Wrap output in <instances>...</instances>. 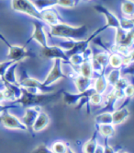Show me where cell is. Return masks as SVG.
<instances>
[{
	"label": "cell",
	"mask_w": 134,
	"mask_h": 153,
	"mask_svg": "<svg viewBox=\"0 0 134 153\" xmlns=\"http://www.w3.org/2000/svg\"><path fill=\"white\" fill-rule=\"evenodd\" d=\"M63 90L53 93H42V92H33L28 89L21 87V96L16 101V103L21 104L24 107H33L47 105L57 102L63 95Z\"/></svg>",
	"instance_id": "6da1fadb"
},
{
	"label": "cell",
	"mask_w": 134,
	"mask_h": 153,
	"mask_svg": "<svg viewBox=\"0 0 134 153\" xmlns=\"http://www.w3.org/2000/svg\"><path fill=\"white\" fill-rule=\"evenodd\" d=\"M50 35L65 39L67 41H81L87 38L88 28L86 25L72 26L67 23L61 22L59 24L50 26Z\"/></svg>",
	"instance_id": "7a4b0ae2"
},
{
	"label": "cell",
	"mask_w": 134,
	"mask_h": 153,
	"mask_svg": "<svg viewBox=\"0 0 134 153\" xmlns=\"http://www.w3.org/2000/svg\"><path fill=\"white\" fill-rule=\"evenodd\" d=\"M11 8L16 12L28 15L41 21L40 11H39L32 1L29 0H11Z\"/></svg>",
	"instance_id": "3957f363"
},
{
	"label": "cell",
	"mask_w": 134,
	"mask_h": 153,
	"mask_svg": "<svg viewBox=\"0 0 134 153\" xmlns=\"http://www.w3.org/2000/svg\"><path fill=\"white\" fill-rule=\"evenodd\" d=\"M0 40H1L5 45H7L8 49V53H7V58L9 60H13L15 62L19 63L20 61L26 59L27 57L33 56V54L30 53L25 46H19V45H11L8 41L0 33Z\"/></svg>",
	"instance_id": "277c9868"
},
{
	"label": "cell",
	"mask_w": 134,
	"mask_h": 153,
	"mask_svg": "<svg viewBox=\"0 0 134 153\" xmlns=\"http://www.w3.org/2000/svg\"><path fill=\"white\" fill-rule=\"evenodd\" d=\"M18 84L20 87H22V88L28 89L29 91H33V92L48 93L52 90V86L47 87V86L44 85L41 81L36 79L30 78V76H24V78L22 79L20 81H18Z\"/></svg>",
	"instance_id": "5b68a950"
},
{
	"label": "cell",
	"mask_w": 134,
	"mask_h": 153,
	"mask_svg": "<svg viewBox=\"0 0 134 153\" xmlns=\"http://www.w3.org/2000/svg\"><path fill=\"white\" fill-rule=\"evenodd\" d=\"M62 62L63 61L60 60V59H54L53 60V65H52L50 72L48 73L46 79L42 81V83L45 86L50 87L56 81H58V80H60L62 79H66L67 78V76L63 71Z\"/></svg>",
	"instance_id": "8992f818"
},
{
	"label": "cell",
	"mask_w": 134,
	"mask_h": 153,
	"mask_svg": "<svg viewBox=\"0 0 134 153\" xmlns=\"http://www.w3.org/2000/svg\"><path fill=\"white\" fill-rule=\"evenodd\" d=\"M40 54L46 59H60L65 63H69V57L67 56L66 52L60 45H48L42 47Z\"/></svg>",
	"instance_id": "52a82bcc"
},
{
	"label": "cell",
	"mask_w": 134,
	"mask_h": 153,
	"mask_svg": "<svg viewBox=\"0 0 134 153\" xmlns=\"http://www.w3.org/2000/svg\"><path fill=\"white\" fill-rule=\"evenodd\" d=\"M0 124L8 129H16V130H22V131L28 130L27 126L18 117L10 114L8 111L4 112L0 115Z\"/></svg>",
	"instance_id": "ba28073f"
},
{
	"label": "cell",
	"mask_w": 134,
	"mask_h": 153,
	"mask_svg": "<svg viewBox=\"0 0 134 153\" xmlns=\"http://www.w3.org/2000/svg\"><path fill=\"white\" fill-rule=\"evenodd\" d=\"M108 58H109V52H98L96 53H92L91 56V63L95 73L98 75L106 71V68L108 65Z\"/></svg>",
	"instance_id": "9c48e42d"
},
{
	"label": "cell",
	"mask_w": 134,
	"mask_h": 153,
	"mask_svg": "<svg viewBox=\"0 0 134 153\" xmlns=\"http://www.w3.org/2000/svg\"><path fill=\"white\" fill-rule=\"evenodd\" d=\"M30 41H35L41 48L49 45L48 41H47L46 32L44 30V25H43V22H41V21H40V20L33 21V31H32V34L30 35V38L28 41V42Z\"/></svg>",
	"instance_id": "30bf717a"
},
{
	"label": "cell",
	"mask_w": 134,
	"mask_h": 153,
	"mask_svg": "<svg viewBox=\"0 0 134 153\" xmlns=\"http://www.w3.org/2000/svg\"><path fill=\"white\" fill-rule=\"evenodd\" d=\"M94 9L96 11H97L99 14H102L105 19H106V25L105 27L107 29L108 28H113L115 30H118L120 28V22H119V19L113 14L110 11L108 8H107L106 7L102 6V5H96L94 7Z\"/></svg>",
	"instance_id": "8fae6325"
},
{
	"label": "cell",
	"mask_w": 134,
	"mask_h": 153,
	"mask_svg": "<svg viewBox=\"0 0 134 153\" xmlns=\"http://www.w3.org/2000/svg\"><path fill=\"white\" fill-rule=\"evenodd\" d=\"M40 16H41V22L46 23L49 26H53L63 22L60 14L57 12V10L54 7L41 10Z\"/></svg>",
	"instance_id": "7c38bea8"
},
{
	"label": "cell",
	"mask_w": 134,
	"mask_h": 153,
	"mask_svg": "<svg viewBox=\"0 0 134 153\" xmlns=\"http://www.w3.org/2000/svg\"><path fill=\"white\" fill-rule=\"evenodd\" d=\"M127 102H124L123 105H121L119 108L115 109L112 112V124L114 126H119L122 123H124L126 120L130 117V112L128 108Z\"/></svg>",
	"instance_id": "4fadbf2b"
},
{
	"label": "cell",
	"mask_w": 134,
	"mask_h": 153,
	"mask_svg": "<svg viewBox=\"0 0 134 153\" xmlns=\"http://www.w3.org/2000/svg\"><path fill=\"white\" fill-rule=\"evenodd\" d=\"M5 85V90H3L5 100L17 101L21 96V87L18 84H11L7 81H2Z\"/></svg>",
	"instance_id": "5bb4252c"
},
{
	"label": "cell",
	"mask_w": 134,
	"mask_h": 153,
	"mask_svg": "<svg viewBox=\"0 0 134 153\" xmlns=\"http://www.w3.org/2000/svg\"><path fill=\"white\" fill-rule=\"evenodd\" d=\"M41 111V107L40 106H33V107H27L24 116L22 117L21 121L27 126L28 129L32 128L33 123L37 118L39 113Z\"/></svg>",
	"instance_id": "9a60e30c"
},
{
	"label": "cell",
	"mask_w": 134,
	"mask_h": 153,
	"mask_svg": "<svg viewBox=\"0 0 134 153\" xmlns=\"http://www.w3.org/2000/svg\"><path fill=\"white\" fill-rule=\"evenodd\" d=\"M93 79L91 78H86V76H84L82 75H78L75 76V79L74 80L75 89L77 90L78 93H83L85 91H86L87 90H89L90 88L93 87Z\"/></svg>",
	"instance_id": "2e32d148"
},
{
	"label": "cell",
	"mask_w": 134,
	"mask_h": 153,
	"mask_svg": "<svg viewBox=\"0 0 134 153\" xmlns=\"http://www.w3.org/2000/svg\"><path fill=\"white\" fill-rule=\"evenodd\" d=\"M50 124V117L49 115L44 113L42 111H40L37 116V118L35 119L34 123H33L32 126V130L34 132H40V131H42L43 129H45Z\"/></svg>",
	"instance_id": "e0dca14e"
},
{
	"label": "cell",
	"mask_w": 134,
	"mask_h": 153,
	"mask_svg": "<svg viewBox=\"0 0 134 153\" xmlns=\"http://www.w3.org/2000/svg\"><path fill=\"white\" fill-rule=\"evenodd\" d=\"M107 86H108V82L107 79V76L105 74V71L100 73L97 78L94 79L93 82V88L95 90L96 92L100 93V94H104L107 89Z\"/></svg>",
	"instance_id": "ac0fdd59"
},
{
	"label": "cell",
	"mask_w": 134,
	"mask_h": 153,
	"mask_svg": "<svg viewBox=\"0 0 134 153\" xmlns=\"http://www.w3.org/2000/svg\"><path fill=\"white\" fill-rule=\"evenodd\" d=\"M125 64V56L118 52H113L109 53L108 65L112 68H122Z\"/></svg>",
	"instance_id": "d6986e66"
},
{
	"label": "cell",
	"mask_w": 134,
	"mask_h": 153,
	"mask_svg": "<svg viewBox=\"0 0 134 153\" xmlns=\"http://www.w3.org/2000/svg\"><path fill=\"white\" fill-rule=\"evenodd\" d=\"M18 65V62H14L12 65H11L10 67L6 70L5 74L1 78V80L7 81L11 84H18V81L17 80V78H16V69H17Z\"/></svg>",
	"instance_id": "ffe728a7"
},
{
	"label": "cell",
	"mask_w": 134,
	"mask_h": 153,
	"mask_svg": "<svg viewBox=\"0 0 134 153\" xmlns=\"http://www.w3.org/2000/svg\"><path fill=\"white\" fill-rule=\"evenodd\" d=\"M79 73L80 75L86 76V78L93 79L94 76V69L91 63V56H87L85 60L79 65Z\"/></svg>",
	"instance_id": "44dd1931"
},
{
	"label": "cell",
	"mask_w": 134,
	"mask_h": 153,
	"mask_svg": "<svg viewBox=\"0 0 134 153\" xmlns=\"http://www.w3.org/2000/svg\"><path fill=\"white\" fill-rule=\"evenodd\" d=\"M96 131L105 138L113 137L116 133L115 126L113 124H106V125H98L96 126Z\"/></svg>",
	"instance_id": "7402d4cb"
},
{
	"label": "cell",
	"mask_w": 134,
	"mask_h": 153,
	"mask_svg": "<svg viewBox=\"0 0 134 153\" xmlns=\"http://www.w3.org/2000/svg\"><path fill=\"white\" fill-rule=\"evenodd\" d=\"M83 93L74 94V93H69V92L63 91L62 98H63V100L65 104H67V105H75V104H78V102H80L81 98L83 97Z\"/></svg>",
	"instance_id": "603a6c76"
},
{
	"label": "cell",
	"mask_w": 134,
	"mask_h": 153,
	"mask_svg": "<svg viewBox=\"0 0 134 153\" xmlns=\"http://www.w3.org/2000/svg\"><path fill=\"white\" fill-rule=\"evenodd\" d=\"M121 12L125 18H134V0H124L121 3Z\"/></svg>",
	"instance_id": "cb8c5ba5"
},
{
	"label": "cell",
	"mask_w": 134,
	"mask_h": 153,
	"mask_svg": "<svg viewBox=\"0 0 134 153\" xmlns=\"http://www.w3.org/2000/svg\"><path fill=\"white\" fill-rule=\"evenodd\" d=\"M96 136H97V131H95L94 135L83 145V148H82L83 153H94L95 152L98 144L96 141Z\"/></svg>",
	"instance_id": "d4e9b609"
},
{
	"label": "cell",
	"mask_w": 134,
	"mask_h": 153,
	"mask_svg": "<svg viewBox=\"0 0 134 153\" xmlns=\"http://www.w3.org/2000/svg\"><path fill=\"white\" fill-rule=\"evenodd\" d=\"M32 3L34 4L39 11H41L44 9L56 7L58 0H33Z\"/></svg>",
	"instance_id": "484cf974"
},
{
	"label": "cell",
	"mask_w": 134,
	"mask_h": 153,
	"mask_svg": "<svg viewBox=\"0 0 134 153\" xmlns=\"http://www.w3.org/2000/svg\"><path fill=\"white\" fill-rule=\"evenodd\" d=\"M96 125H106V124H112V113L111 112H102L98 114L95 117Z\"/></svg>",
	"instance_id": "4316f807"
},
{
	"label": "cell",
	"mask_w": 134,
	"mask_h": 153,
	"mask_svg": "<svg viewBox=\"0 0 134 153\" xmlns=\"http://www.w3.org/2000/svg\"><path fill=\"white\" fill-rule=\"evenodd\" d=\"M107 79L109 85L114 87L116 83L119 80V79L122 76L121 74V68H113L107 75H106Z\"/></svg>",
	"instance_id": "83f0119b"
},
{
	"label": "cell",
	"mask_w": 134,
	"mask_h": 153,
	"mask_svg": "<svg viewBox=\"0 0 134 153\" xmlns=\"http://www.w3.org/2000/svg\"><path fill=\"white\" fill-rule=\"evenodd\" d=\"M67 145L63 141H56L54 142L52 146V151L53 153H65L67 150Z\"/></svg>",
	"instance_id": "f1b7e54d"
},
{
	"label": "cell",
	"mask_w": 134,
	"mask_h": 153,
	"mask_svg": "<svg viewBox=\"0 0 134 153\" xmlns=\"http://www.w3.org/2000/svg\"><path fill=\"white\" fill-rule=\"evenodd\" d=\"M80 0H58L57 6L66 8H73L77 6Z\"/></svg>",
	"instance_id": "f546056e"
},
{
	"label": "cell",
	"mask_w": 134,
	"mask_h": 153,
	"mask_svg": "<svg viewBox=\"0 0 134 153\" xmlns=\"http://www.w3.org/2000/svg\"><path fill=\"white\" fill-rule=\"evenodd\" d=\"M123 93H124V99L125 101L130 102L132 98L134 97V86L130 83H129L125 89L123 90Z\"/></svg>",
	"instance_id": "4dcf8cb0"
},
{
	"label": "cell",
	"mask_w": 134,
	"mask_h": 153,
	"mask_svg": "<svg viewBox=\"0 0 134 153\" xmlns=\"http://www.w3.org/2000/svg\"><path fill=\"white\" fill-rule=\"evenodd\" d=\"M89 102L93 105H100L103 103V94H100L97 92H94L90 98H89Z\"/></svg>",
	"instance_id": "1f68e13d"
},
{
	"label": "cell",
	"mask_w": 134,
	"mask_h": 153,
	"mask_svg": "<svg viewBox=\"0 0 134 153\" xmlns=\"http://www.w3.org/2000/svg\"><path fill=\"white\" fill-rule=\"evenodd\" d=\"M121 74L134 76V62H130L123 68H121Z\"/></svg>",
	"instance_id": "d6a6232c"
},
{
	"label": "cell",
	"mask_w": 134,
	"mask_h": 153,
	"mask_svg": "<svg viewBox=\"0 0 134 153\" xmlns=\"http://www.w3.org/2000/svg\"><path fill=\"white\" fill-rule=\"evenodd\" d=\"M30 153H53V152L45 144H40L37 146Z\"/></svg>",
	"instance_id": "836d02e7"
},
{
	"label": "cell",
	"mask_w": 134,
	"mask_h": 153,
	"mask_svg": "<svg viewBox=\"0 0 134 153\" xmlns=\"http://www.w3.org/2000/svg\"><path fill=\"white\" fill-rule=\"evenodd\" d=\"M14 62H15V61H13V60H7V61H5V62H1V63H0V79H1L2 76H3V75L5 74L6 70H7Z\"/></svg>",
	"instance_id": "e575fe53"
},
{
	"label": "cell",
	"mask_w": 134,
	"mask_h": 153,
	"mask_svg": "<svg viewBox=\"0 0 134 153\" xmlns=\"http://www.w3.org/2000/svg\"><path fill=\"white\" fill-rule=\"evenodd\" d=\"M129 83H130V82H129L126 79H124L123 76H121V78L119 79V80L116 83V85L113 87V88L116 89V90L123 91V90L125 89V87H126Z\"/></svg>",
	"instance_id": "d590c367"
},
{
	"label": "cell",
	"mask_w": 134,
	"mask_h": 153,
	"mask_svg": "<svg viewBox=\"0 0 134 153\" xmlns=\"http://www.w3.org/2000/svg\"><path fill=\"white\" fill-rule=\"evenodd\" d=\"M17 107V104H14V105H4V104H0V114H3L4 112L6 111H8V109L10 108H15Z\"/></svg>",
	"instance_id": "8d00e7d4"
},
{
	"label": "cell",
	"mask_w": 134,
	"mask_h": 153,
	"mask_svg": "<svg viewBox=\"0 0 134 153\" xmlns=\"http://www.w3.org/2000/svg\"><path fill=\"white\" fill-rule=\"evenodd\" d=\"M94 153H105V146L97 144V147Z\"/></svg>",
	"instance_id": "74e56055"
},
{
	"label": "cell",
	"mask_w": 134,
	"mask_h": 153,
	"mask_svg": "<svg viewBox=\"0 0 134 153\" xmlns=\"http://www.w3.org/2000/svg\"><path fill=\"white\" fill-rule=\"evenodd\" d=\"M65 153H74V150H73L71 148H69V147H68V148H67V150H66V152H65Z\"/></svg>",
	"instance_id": "f35d334b"
},
{
	"label": "cell",
	"mask_w": 134,
	"mask_h": 153,
	"mask_svg": "<svg viewBox=\"0 0 134 153\" xmlns=\"http://www.w3.org/2000/svg\"><path fill=\"white\" fill-rule=\"evenodd\" d=\"M115 153H128V152H127V151H125V150H123V149H119V150L116 151Z\"/></svg>",
	"instance_id": "ab89813d"
},
{
	"label": "cell",
	"mask_w": 134,
	"mask_h": 153,
	"mask_svg": "<svg viewBox=\"0 0 134 153\" xmlns=\"http://www.w3.org/2000/svg\"><path fill=\"white\" fill-rule=\"evenodd\" d=\"M131 21H132V23H133V25H134V18L131 19Z\"/></svg>",
	"instance_id": "60d3db41"
}]
</instances>
